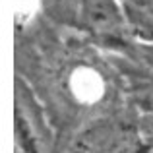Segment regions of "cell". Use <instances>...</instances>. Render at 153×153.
Listing matches in <instances>:
<instances>
[{"label":"cell","instance_id":"1","mask_svg":"<svg viewBox=\"0 0 153 153\" xmlns=\"http://www.w3.org/2000/svg\"><path fill=\"white\" fill-rule=\"evenodd\" d=\"M82 19L87 29L97 35H120L124 18L112 0H83Z\"/></svg>","mask_w":153,"mask_h":153},{"label":"cell","instance_id":"2","mask_svg":"<svg viewBox=\"0 0 153 153\" xmlns=\"http://www.w3.org/2000/svg\"><path fill=\"white\" fill-rule=\"evenodd\" d=\"M124 8L140 29L153 31V0H124Z\"/></svg>","mask_w":153,"mask_h":153},{"label":"cell","instance_id":"3","mask_svg":"<svg viewBox=\"0 0 153 153\" xmlns=\"http://www.w3.org/2000/svg\"><path fill=\"white\" fill-rule=\"evenodd\" d=\"M138 52H140V58H142L147 66L153 68V43H147V45L138 47Z\"/></svg>","mask_w":153,"mask_h":153}]
</instances>
